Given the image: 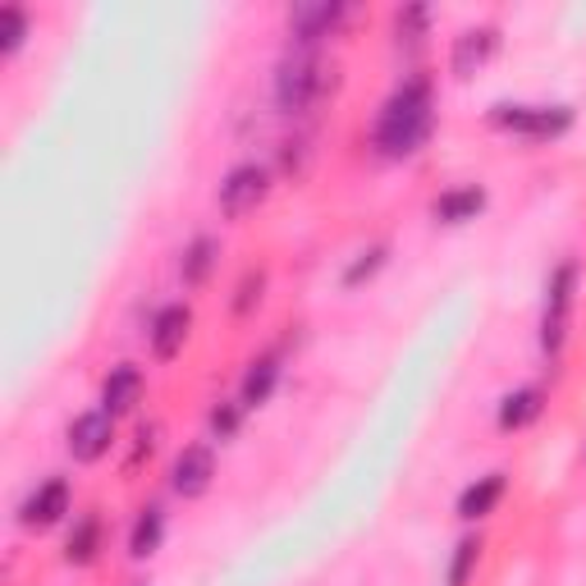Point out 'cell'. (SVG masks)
Listing matches in <instances>:
<instances>
[{
	"mask_svg": "<svg viewBox=\"0 0 586 586\" xmlns=\"http://www.w3.org/2000/svg\"><path fill=\"white\" fill-rule=\"evenodd\" d=\"M477 555H481V540H458L454 545V559H449V573H445V586H467V577H473L477 568Z\"/></svg>",
	"mask_w": 586,
	"mask_h": 586,
	"instance_id": "44dd1931",
	"label": "cell"
},
{
	"mask_svg": "<svg viewBox=\"0 0 586 586\" xmlns=\"http://www.w3.org/2000/svg\"><path fill=\"white\" fill-rule=\"evenodd\" d=\"M188 326H192V317H188L183 302L161 307V311H156V321H151V354L161 362H170L183 348V339H188Z\"/></svg>",
	"mask_w": 586,
	"mask_h": 586,
	"instance_id": "30bf717a",
	"label": "cell"
},
{
	"mask_svg": "<svg viewBox=\"0 0 586 586\" xmlns=\"http://www.w3.org/2000/svg\"><path fill=\"white\" fill-rule=\"evenodd\" d=\"M344 14H348V6H339V0H302V6L289 10L294 42L298 47H317L321 37H330L344 23Z\"/></svg>",
	"mask_w": 586,
	"mask_h": 586,
	"instance_id": "8992f818",
	"label": "cell"
},
{
	"mask_svg": "<svg viewBox=\"0 0 586 586\" xmlns=\"http://www.w3.org/2000/svg\"><path fill=\"white\" fill-rule=\"evenodd\" d=\"M23 42H28V14L19 6H6L0 10V56H14Z\"/></svg>",
	"mask_w": 586,
	"mask_h": 586,
	"instance_id": "ffe728a7",
	"label": "cell"
},
{
	"mask_svg": "<svg viewBox=\"0 0 586 586\" xmlns=\"http://www.w3.org/2000/svg\"><path fill=\"white\" fill-rule=\"evenodd\" d=\"M504 490H509V481H504V473H486V477H477L473 486L463 490V499H458V518L477 523V518L495 514V504L504 499Z\"/></svg>",
	"mask_w": 586,
	"mask_h": 586,
	"instance_id": "4fadbf2b",
	"label": "cell"
},
{
	"mask_svg": "<svg viewBox=\"0 0 586 586\" xmlns=\"http://www.w3.org/2000/svg\"><path fill=\"white\" fill-rule=\"evenodd\" d=\"M540 408H545V395L540 389H514L509 399L499 404V431H523L527 421H536L540 417Z\"/></svg>",
	"mask_w": 586,
	"mask_h": 586,
	"instance_id": "2e32d148",
	"label": "cell"
},
{
	"mask_svg": "<svg viewBox=\"0 0 586 586\" xmlns=\"http://www.w3.org/2000/svg\"><path fill=\"white\" fill-rule=\"evenodd\" d=\"M481 207H486V188L467 183V188H449V192H440L436 207H431V216H436L440 225H467V220H477V216H481Z\"/></svg>",
	"mask_w": 586,
	"mask_h": 586,
	"instance_id": "7c38bea8",
	"label": "cell"
},
{
	"mask_svg": "<svg viewBox=\"0 0 586 586\" xmlns=\"http://www.w3.org/2000/svg\"><path fill=\"white\" fill-rule=\"evenodd\" d=\"M239 417H244V404H220V408L211 413L216 440H234V436H239Z\"/></svg>",
	"mask_w": 586,
	"mask_h": 586,
	"instance_id": "cb8c5ba5",
	"label": "cell"
},
{
	"mask_svg": "<svg viewBox=\"0 0 586 586\" xmlns=\"http://www.w3.org/2000/svg\"><path fill=\"white\" fill-rule=\"evenodd\" d=\"M211 481H216V454L207 445H188L170 467V486L183 499H202L211 490Z\"/></svg>",
	"mask_w": 586,
	"mask_h": 586,
	"instance_id": "52a82bcc",
	"label": "cell"
},
{
	"mask_svg": "<svg viewBox=\"0 0 586 586\" xmlns=\"http://www.w3.org/2000/svg\"><path fill=\"white\" fill-rule=\"evenodd\" d=\"M573 298H577V261H559L550 285H545V317H540V348L545 354H559L564 348Z\"/></svg>",
	"mask_w": 586,
	"mask_h": 586,
	"instance_id": "3957f363",
	"label": "cell"
},
{
	"mask_svg": "<svg viewBox=\"0 0 586 586\" xmlns=\"http://www.w3.org/2000/svg\"><path fill=\"white\" fill-rule=\"evenodd\" d=\"M421 28H426V10H421V6H413V10H404V14H399V32H408V37H413V32H421Z\"/></svg>",
	"mask_w": 586,
	"mask_h": 586,
	"instance_id": "d4e9b609",
	"label": "cell"
},
{
	"mask_svg": "<svg viewBox=\"0 0 586 586\" xmlns=\"http://www.w3.org/2000/svg\"><path fill=\"white\" fill-rule=\"evenodd\" d=\"M326 97V64L317 60L311 47H294L276 64V106L285 115H302Z\"/></svg>",
	"mask_w": 586,
	"mask_h": 586,
	"instance_id": "7a4b0ae2",
	"label": "cell"
},
{
	"mask_svg": "<svg viewBox=\"0 0 586 586\" xmlns=\"http://www.w3.org/2000/svg\"><path fill=\"white\" fill-rule=\"evenodd\" d=\"M110 440H115V417L110 413H83V417H73V426H69V454H73V463L106 458Z\"/></svg>",
	"mask_w": 586,
	"mask_h": 586,
	"instance_id": "ba28073f",
	"label": "cell"
},
{
	"mask_svg": "<svg viewBox=\"0 0 586 586\" xmlns=\"http://www.w3.org/2000/svg\"><path fill=\"white\" fill-rule=\"evenodd\" d=\"M69 514V481L51 477L47 486H37L23 504V527H56Z\"/></svg>",
	"mask_w": 586,
	"mask_h": 586,
	"instance_id": "9c48e42d",
	"label": "cell"
},
{
	"mask_svg": "<svg viewBox=\"0 0 586 586\" xmlns=\"http://www.w3.org/2000/svg\"><path fill=\"white\" fill-rule=\"evenodd\" d=\"M266 192H270V170L266 166H239V170H229L225 183H220V216L225 220L252 216L266 202Z\"/></svg>",
	"mask_w": 586,
	"mask_h": 586,
	"instance_id": "5b68a950",
	"label": "cell"
},
{
	"mask_svg": "<svg viewBox=\"0 0 586 586\" xmlns=\"http://www.w3.org/2000/svg\"><path fill=\"white\" fill-rule=\"evenodd\" d=\"M97 550H101V518H92V514H88V518H78V523H73L69 545H64V559L83 568V564H92V559H97Z\"/></svg>",
	"mask_w": 586,
	"mask_h": 586,
	"instance_id": "ac0fdd59",
	"label": "cell"
},
{
	"mask_svg": "<svg viewBox=\"0 0 586 586\" xmlns=\"http://www.w3.org/2000/svg\"><path fill=\"white\" fill-rule=\"evenodd\" d=\"M161 540H166V514L156 509H142L138 523H133V536H129V555L133 559H151L156 550H161Z\"/></svg>",
	"mask_w": 586,
	"mask_h": 586,
	"instance_id": "e0dca14e",
	"label": "cell"
},
{
	"mask_svg": "<svg viewBox=\"0 0 586 586\" xmlns=\"http://www.w3.org/2000/svg\"><path fill=\"white\" fill-rule=\"evenodd\" d=\"M276 385H280V358H276V354H266V358H257V362L248 367L239 404H244V408H261L270 395H276Z\"/></svg>",
	"mask_w": 586,
	"mask_h": 586,
	"instance_id": "5bb4252c",
	"label": "cell"
},
{
	"mask_svg": "<svg viewBox=\"0 0 586 586\" xmlns=\"http://www.w3.org/2000/svg\"><path fill=\"white\" fill-rule=\"evenodd\" d=\"M431 125H436L431 83H426V78H408V83L380 106L371 142L380 156H389V161H404V156L421 151V142L431 138Z\"/></svg>",
	"mask_w": 586,
	"mask_h": 586,
	"instance_id": "6da1fadb",
	"label": "cell"
},
{
	"mask_svg": "<svg viewBox=\"0 0 586 586\" xmlns=\"http://www.w3.org/2000/svg\"><path fill=\"white\" fill-rule=\"evenodd\" d=\"M216 257H220V248L211 244V239H192L188 244V252H183V285L188 289H198V285H207V276L216 270Z\"/></svg>",
	"mask_w": 586,
	"mask_h": 586,
	"instance_id": "d6986e66",
	"label": "cell"
},
{
	"mask_svg": "<svg viewBox=\"0 0 586 586\" xmlns=\"http://www.w3.org/2000/svg\"><path fill=\"white\" fill-rule=\"evenodd\" d=\"M385 252H389L385 244H371L367 252H358V261H354V266H348V270H344V289H358L362 280H371V276H376V270L385 266Z\"/></svg>",
	"mask_w": 586,
	"mask_h": 586,
	"instance_id": "7402d4cb",
	"label": "cell"
},
{
	"mask_svg": "<svg viewBox=\"0 0 586 586\" xmlns=\"http://www.w3.org/2000/svg\"><path fill=\"white\" fill-rule=\"evenodd\" d=\"M138 399H142V371H138L133 362H120V367L106 376V385H101V413L120 417V413H129Z\"/></svg>",
	"mask_w": 586,
	"mask_h": 586,
	"instance_id": "8fae6325",
	"label": "cell"
},
{
	"mask_svg": "<svg viewBox=\"0 0 586 586\" xmlns=\"http://www.w3.org/2000/svg\"><path fill=\"white\" fill-rule=\"evenodd\" d=\"M490 51H495V32H490V28L463 32L458 42H454V73H458V78H473V73L490 60Z\"/></svg>",
	"mask_w": 586,
	"mask_h": 586,
	"instance_id": "9a60e30c",
	"label": "cell"
},
{
	"mask_svg": "<svg viewBox=\"0 0 586 586\" xmlns=\"http://www.w3.org/2000/svg\"><path fill=\"white\" fill-rule=\"evenodd\" d=\"M490 125L523 138H559L573 129V110L568 106H495Z\"/></svg>",
	"mask_w": 586,
	"mask_h": 586,
	"instance_id": "277c9868",
	"label": "cell"
},
{
	"mask_svg": "<svg viewBox=\"0 0 586 586\" xmlns=\"http://www.w3.org/2000/svg\"><path fill=\"white\" fill-rule=\"evenodd\" d=\"M261 289H266V276L261 270H248L239 280V294H234V317H248V311L261 302Z\"/></svg>",
	"mask_w": 586,
	"mask_h": 586,
	"instance_id": "603a6c76",
	"label": "cell"
}]
</instances>
